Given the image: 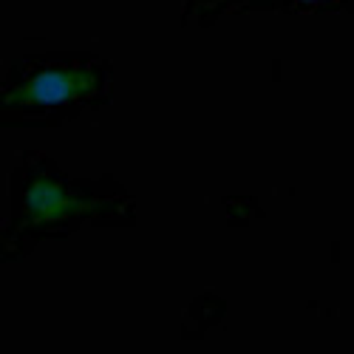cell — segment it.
Returning a JSON list of instances; mask_svg holds the SVG:
<instances>
[{
	"mask_svg": "<svg viewBox=\"0 0 354 354\" xmlns=\"http://www.w3.org/2000/svg\"><path fill=\"white\" fill-rule=\"evenodd\" d=\"M133 193L102 173L77 179L40 151H17L9 170V218L0 230V263H20L43 241H60L85 227H136Z\"/></svg>",
	"mask_w": 354,
	"mask_h": 354,
	"instance_id": "cell-1",
	"label": "cell"
},
{
	"mask_svg": "<svg viewBox=\"0 0 354 354\" xmlns=\"http://www.w3.org/2000/svg\"><path fill=\"white\" fill-rule=\"evenodd\" d=\"M113 100V63L97 51L23 54L0 82V128H63Z\"/></svg>",
	"mask_w": 354,
	"mask_h": 354,
	"instance_id": "cell-2",
	"label": "cell"
},
{
	"mask_svg": "<svg viewBox=\"0 0 354 354\" xmlns=\"http://www.w3.org/2000/svg\"><path fill=\"white\" fill-rule=\"evenodd\" d=\"M255 12H281V15L354 12V0H185L182 26L196 23L201 28H210L230 15H255Z\"/></svg>",
	"mask_w": 354,
	"mask_h": 354,
	"instance_id": "cell-3",
	"label": "cell"
}]
</instances>
